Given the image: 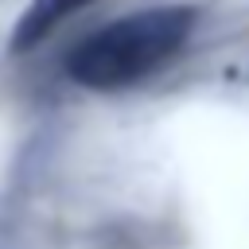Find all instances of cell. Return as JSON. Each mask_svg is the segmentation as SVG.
Instances as JSON below:
<instances>
[{"instance_id":"obj_1","label":"cell","mask_w":249,"mask_h":249,"mask_svg":"<svg viewBox=\"0 0 249 249\" xmlns=\"http://www.w3.org/2000/svg\"><path fill=\"white\" fill-rule=\"evenodd\" d=\"M195 23H198V8L187 4L144 8L124 19H113L93 35H86L66 54V78L101 93L136 86L148 74L163 70L187 47Z\"/></svg>"},{"instance_id":"obj_2","label":"cell","mask_w":249,"mask_h":249,"mask_svg":"<svg viewBox=\"0 0 249 249\" xmlns=\"http://www.w3.org/2000/svg\"><path fill=\"white\" fill-rule=\"evenodd\" d=\"M86 4H93V0H31L12 27V54H27L31 47H39L62 19H70Z\"/></svg>"}]
</instances>
